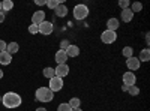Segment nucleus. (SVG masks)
<instances>
[{
  "label": "nucleus",
  "mask_w": 150,
  "mask_h": 111,
  "mask_svg": "<svg viewBox=\"0 0 150 111\" xmlns=\"http://www.w3.org/2000/svg\"><path fill=\"white\" fill-rule=\"evenodd\" d=\"M2 104L5 105V108L14 110V108H18L23 104V98L15 92H8L2 96Z\"/></svg>",
  "instance_id": "f257e3e1"
},
{
  "label": "nucleus",
  "mask_w": 150,
  "mask_h": 111,
  "mask_svg": "<svg viewBox=\"0 0 150 111\" xmlns=\"http://www.w3.org/2000/svg\"><path fill=\"white\" fill-rule=\"evenodd\" d=\"M35 96H36L38 101L44 102V104H48V102H51L54 99V93L50 90L48 87H39V89H36Z\"/></svg>",
  "instance_id": "f03ea898"
},
{
  "label": "nucleus",
  "mask_w": 150,
  "mask_h": 111,
  "mask_svg": "<svg viewBox=\"0 0 150 111\" xmlns=\"http://www.w3.org/2000/svg\"><path fill=\"white\" fill-rule=\"evenodd\" d=\"M72 14H74V18L75 20H86L87 17H89V8H87L86 5H77L74 8L72 11Z\"/></svg>",
  "instance_id": "7ed1b4c3"
},
{
  "label": "nucleus",
  "mask_w": 150,
  "mask_h": 111,
  "mask_svg": "<svg viewBox=\"0 0 150 111\" xmlns=\"http://www.w3.org/2000/svg\"><path fill=\"white\" fill-rule=\"evenodd\" d=\"M63 78H59V77H53L51 80H50V84H48V89L51 90L53 93L56 92H60L62 89H63Z\"/></svg>",
  "instance_id": "20e7f679"
},
{
  "label": "nucleus",
  "mask_w": 150,
  "mask_h": 111,
  "mask_svg": "<svg viewBox=\"0 0 150 111\" xmlns=\"http://www.w3.org/2000/svg\"><path fill=\"white\" fill-rule=\"evenodd\" d=\"M116 39H117V33H116V32L104 30V32L101 33V41H102L104 44H107V45L114 44V42H116Z\"/></svg>",
  "instance_id": "39448f33"
},
{
  "label": "nucleus",
  "mask_w": 150,
  "mask_h": 111,
  "mask_svg": "<svg viewBox=\"0 0 150 111\" xmlns=\"http://www.w3.org/2000/svg\"><path fill=\"white\" fill-rule=\"evenodd\" d=\"M38 29H39V33L41 35H44V36H50L53 32H54V26H53V23L51 21H44V23H41L39 26H38Z\"/></svg>",
  "instance_id": "423d86ee"
},
{
  "label": "nucleus",
  "mask_w": 150,
  "mask_h": 111,
  "mask_svg": "<svg viewBox=\"0 0 150 111\" xmlns=\"http://www.w3.org/2000/svg\"><path fill=\"white\" fill-rule=\"evenodd\" d=\"M126 66H128V69H129L131 72H134V71H138V69H140V66H141V62L138 60V57L132 56V57L126 59Z\"/></svg>",
  "instance_id": "0eeeda50"
},
{
  "label": "nucleus",
  "mask_w": 150,
  "mask_h": 111,
  "mask_svg": "<svg viewBox=\"0 0 150 111\" xmlns=\"http://www.w3.org/2000/svg\"><path fill=\"white\" fill-rule=\"evenodd\" d=\"M122 80H123V84H125V86H128V87H131V86H135V83H137L135 74L131 72V71L125 72V74H123V77H122Z\"/></svg>",
  "instance_id": "6e6552de"
},
{
  "label": "nucleus",
  "mask_w": 150,
  "mask_h": 111,
  "mask_svg": "<svg viewBox=\"0 0 150 111\" xmlns=\"http://www.w3.org/2000/svg\"><path fill=\"white\" fill-rule=\"evenodd\" d=\"M45 21V12L41 11V9H38L33 12V15H32V24H35V26H39L41 23Z\"/></svg>",
  "instance_id": "1a4fd4ad"
},
{
  "label": "nucleus",
  "mask_w": 150,
  "mask_h": 111,
  "mask_svg": "<svg viewBox=\"0 0 150 111\" xmlns=\"http://www.w3.org/2000/svg\"><path fill=\"white\" fill-rule=\"evenodd\" d=\"M54 72H56V77L59 78H65L69 75V66L68 63L65 65H57V68H54Z\"/></svg>",
  "instance_id": "9d476101"
},
{
  "label": "nucleus",
  "mask_w": 150,
  "mask_h": 111,
  "mask_svg": "<svg viewBox=\"0 0 150 111\" xmlns=\"http://www.w3.org/2000/svg\"><path fill=\"white\" fill-rule=\"evenodd\" d=\"M54 59H56V63L57 65H65L66 62H68V54H66V51H63V50H59L57 53H56V56H54Z\"/></svg>",
  "instance_id": "9b49d317"
},
{
  "label": "nucleus",
  "mask_w": 150,
  "mask_h": 111,
  "mask_svg": "<svg viewBox=\"0 0 150 111\" xmlns=\"http://www.w3.org/2000/svg\"><path fill=\"white\" fill-rule=\"evenodd\" d=\"M134 12L128 8V9H123L122 12H120V18H122V21H125V23H131L132 20H134Z\"/></svg>",
  "instance_id": "f8f14e48"
},
{
  "label": "nucleus",
  "mask_w": 150,
  "mask_h": 111,
  "mask_svg": "<svg viewBox=\"0 0 150 111\" xmlns=\"http://www.w3.org/2000/svg\"><path fill=\"white\" fill-rule=\"evenodd\" d=\"M54 14H56V17H60V18L66 17V15H68V8H66V5L59 3V6L54 9Z\"/></svg>",
  "instance_id": "ddd939ff"
},
{
  "label": "nucleus",
  "mask_w": 150,
  "mask_h": 111,
  "mask_svg": "<svg viewBox=\"0 0 150 111\" xmlns=\"http://www.w3.org/2000/svg\"><path fill=\"white\" fill-rule=\"evenodd\" d=\"M119 26H120V23H119V20H117V18H110V20L107 21V30L117 32Z\"/></svg>",
  "instance_id": "4468645a"
},
{
  "label": "nucleus",
  "mask_w": 150,
  "mask_h": 111,
  "mask_svg": "<svg viewBox=\"0 0 150 111\" xmlns=\"http://www.w3.org/2000/svg\"><path fill=\"white\" fill-rule=\"evenodd\" d=\"M65 51H66L68 57H78L80 56V48L77 45H74V44H71L68 47V50H65Z\"/></svg>",
  "instance_id": "2eb2a0df"
},
{
  "label": "nucleus",
  "mask_w": 150,
  "mask_h": 111,
  "mask_svg": "<svg viewBox=\"0 0 150 111\" xmlns=\"http://www.w3.org/2000/svg\"><path fill=\"white\" fill-rule=\"evenodd\" d=\"M11 62H12V56L6 50L0 53V65H9Z\"/></svg>",
  "instance_id": "dca6fc26"
},
{
  "label": "nucleus",
  "mask_w": 150,
  "mask_h": 111,
  "mask_svg": "<svg viewBox=\"0 0 150 111\" xmlns=\"http://www.w3.org/2000/svg\"><path fill=\"white\" fill-rule=\"evenodd\" d=\"M138 60L140 62H149L150 60V50H149V48H143V50L140 51Z\"/></svg>",
  "instance_id": "f3484780"
},
{
  "label": "nucleus",
  "mask_w": 150,
  "mask_h": 111,
  "mask_svg": "<svg viewBox=\"0 0 150 111\" xmlns=\"http://www.w3.org/2000/svg\"><path fill=\"white\" fill-rule=\"evenodd\" d=\"M18 50H20V45H18L17 42H9L8 47H6V51H8L11 56L15 54V53H18Z\"/></svg>",
  "instance_id": "a211bd4d"
},
{
  "label": "nucleus",
  "mask_w": 150,
  "mask_h": 111,
  "mask_svg": "<svg viewBox=\"0 0 150 111\" xmlns=\"http://www.w3.org/2000/svg\"><path fill=\"white\" fill-rule=\"evenodd\" d=\"M42 74H44V77H45V78H48V80H51L53 77H56L54 68H51V66H47V68H44Z\"/></svg>",
  "instance_id": "6ab92c4d"
},
{
  "label": "nucleus",
  "mask_w": 150,
  "mask_h": 111,
  "mask_svg": "<svg viewBox=\"0 0 150 111\" xmlns=\"http://www.w3.org/2000/svg\"><path fill=\"white\" fill-rule=\"evenodd\" d=\"M12 8H14V2H11V0H3L2 2V11L3 12H9Z\"/></svg>",
  "instance_id": "aec40b11"
},
{
  "label": "nucleus",
  "mask_w": 150,
  "mask_h": 111,
  "mask_svg": "<svg viewBox=\"0 0 150 111\" xmlns=\"http://www.w3.org/2000/svg\"><path fill=\"white\" fill-rule=\"evenodd\" d=\"M129 9L134 12V14H135V12H141V11H143V3H140V2H134V3L129 6Z\"/></svg>",
  "instance_id": "412c9836"
},
{
  "label": "nucleus",
  "mask_w": 150,
  "mask_h": 111,
  "mask_svg": "<svg viewBox=\"0 0 150 111\" xmlns=\"http://www.w3.org/2000/svg\"><path fill=\"white\" fill-rule=\"evenodd\" d=\"M122 54L126 57V59L132 57V56H134V48H132V47H125L123 50H122Z\"/></svg>",
  "instance_id": "4be33fe9"
},
{
  "label": "nucleus",
  "mask_w": 150,
  "mask_h": 111,
  "mask_svg": "<svg viewBox=\"0 0 150 111\" xmlns=\"http://www.w3.org/2000/svg\"><path fill=\"white\" fill-rule=\"evenodd\" d=\"M68 104L71 105L72 110H74V108H81V101L78 99V98H72V99H71Z\"/></svg>",
  "instance_id": "5701e85b"
},
{
  "label": "nucleus",
  "mask_w": 150,
  "mask_h": 111,
  "mask_svg": "<svg viewBox=\"0 0 150 111\" xmlns=\"http://www.w3.org/2000/svg\"><path fill=\"white\" fill-rule=\"evenodd\" d=\"M128 93L131 96H138L140 95V89L137 87V86H131V87H128Z\"/></svg>",
  "instance_id": "b1692460"
},
{
  "label": "nucleus",
  "mask_w": 150,
  "mask_h": 111,
  "mask_svg": "<svg viewBox=\"0 0 150 111\" xmlns=\"http://www.w3.org/2000/svg\"><path fill=\"white\" fill-rule=\"evenodd\" d=\"M57 111H72V108H71V105H69L68 102H62V104L57 107Z\"/></svg>",
  "instance_id": "393cba45"
},
{
  "label": "nucleus",
  "mask_w": 150,
  "mask_h": 111,
  "mask_svg": "<svg viewBox=\"0 0 150 111\" xmlns=\"http://www.w3.org/2000/svg\"><path fill=\"white\" fill-rule=\"evenodd\" d=\"M59 3H60L59 0H47V6H48V9H53V11L59 6Z\"/></svg>",
  "instance_id": "a878e982"
},
{
  "label": "nucleus",
  "mask_w": 150,
  "mask_h": 111,
  "mask_svg": "<svg viewBox=\"0 0 150 111\" xmlns=\"http://www.w3.org/2000/svg\"><path fill=\"white\" fill-rule=\"evenodd\" d=\"M69 45H71V42H69L68 39H62V41H60V50H63V51L68 50Z\"/></svg>",
  "instance_id": "bb28decb"
},
{
  "label": "nucleus",
  "mask_w": 150,
  "mask_h": 111,
  "mask_svg": "<svg viewBox=\"0 0 150 111\" xmlns=\"http://www.w3.org/2000/svg\"><path fill=\"white\" fill-rule=\"evenodd\" d=\"M119 6H120L122 11H123V9H128V8L131 6V3H129V0H120V2H119Z\"/></svg>",
  "instance_id": "cd10ccee"
},
{
  "label": "nucleus",
  "mask_w": 150,
  "mask_h": 111,
  "mask_svg": "<svg viewBox=\"0 0 150 111\" xmlns=\"http://www.w3.org/2000/svg\"><path fill=\"white\" fill-rule=\"evenodd\" d=\"M29 33H32V35L39 33V29H38V26H35V24H30V26H29Z\"/></svg>",
  "instance_id": "c85d7f7f"
},
{
  "label": "nucleus",
  "mask_w": 150,
  "mask_h": 111,
  "mask_svg": "<svg viewBox=\"0 0 150 111\" xmlns=\"http://www.w3.org/2000/svg\"><path fill=\"white\" fill-rule=\"evenodd\" d=\"M6 47H8V44H6L5 41H2V39H0V53H2V51H5V50H6Z\"/></svg>",
  "instance_id": "c756f323"
},
{
  "label": "nucleus",
  "mask_w": 150,
  "mask_h": 111,
  "mask_svg": "<svg viewBox=\"0 0 150 111\" xmlns=\"http://www.w3.org/2000/svg\"><path fill=\"white\" fill-rule=\"evenodd\" d=\"M38 6H42V5H47V0H36L35 2Z\"/></svg>",
  "instance_id": "7c9ffc66"
},
{
  "label": "nucleus",
  "mask_w": 150,
  "mask_h": 111,
  "mask_svg": "<svg viewBox=\"0 0 150 111\" xmlns=\"http://www.w3.org/2000/svg\"><path fill=\"white\" fill-rule=\"evenodd\" d=\"M5 21V12L3 11H0V24H2Z\"/></svg>",
  "instance_id": "2f4dec72"
},
{
  "label": "nucleus",
  "mask_w": 150,
  "mask_h": 111,
  "mask_svg": "<svg viewBox=\"0 0 150 111\" xmlns=\"http://www.w3.org/2000/svg\"><path fill=\"white\" fill-rule=\"evenodd\" d=\"M149 36H150V35L146 33V42H147V45H149V42H150V38H149Z\"/></svg>",
  "instance_id": "473e14b6"
},
{
  "label": "nucleus",
  "mask_w": 150,
  "mask_h": 111,
  "mask_svg": "<svg viewBox=\"0 0 150 111\" xmlns=\"http://www.w3.org/2000/svg\"><path fill=\"white\" fill-rule=\"evenodd\" d=\"M35 111H47V108H44V107H39V108H36Z\"/></svg>",
  "instance_id": "72a5a7b5"
},
{
  "label": "nucleus",
  "mask_w": 150,
  "mask_h": 111,
  "mask_svg": "<svg viewBox=\"0 0 150 111\" xmlns=\"http://www.w3.org/2000/svg\"><path fill=\"white\" fill-rule=\"evenodd\" d=\"M122 90H123V92H128V86L123 84V86H122Z\"/></svg>",
  "instance_id": "f704fd0d"
},
{
  "label": "nucleus",
  "mask_w": 150,
  "mask_h": 111,
  "mask_svg": "<svg viewBox=\"0 0 150 111\" xmlns=\"http://www.w3.org/2000/svg\"><path fill=\"white\" fill-rule=\"evenodd\" d=\"M2 78H3V71L0 69V80H2Z\"/></svg>",
  "instance_id": "c9c22d12"
},
{
  "label": "nucleus",
  "mask_w": 150,
  "mask_h": 111,
  "mask_svg": "<svg viewBox=\"0 0 150 111\" xmlns=\"http://www.w3.org/2000/svg\"><path fill=\"white\" fill-rule=\"evenodd\" d=\"M72 111H83V110H81V108H74Z\"/></svg>",
  "instance_id": "e433bc0d"
},
{
  "label": "nucleus",
  "mask_w": 150,
  "mask_h": 111,
  "mask_svg": "<svg viewBox=\"0 0 150 111\" xmlns=\"http://www.w3.org/2000/svg\"><path fill=\"white\" fill-rule=\"evenodd\" d=\"M0 11H2V2H0Z\"/></svg>",
  "instance_id": "4c0bfd02"
},
{
  "label": "nucleus",
  "mask_w": 150,
  "mask_h": 111,
  "mask_svg": "<svg viewBox=\"0 0 150 111\" xmlns=\"http://www.w3.org/2000/svg\"><path fill=\"white\" fill-rule=\"evenodd\" d=\"M0 102H2V95H0Z\"/></svg>",
  "instance_id": "58836bf2"
}]
</instances>
